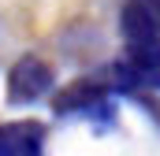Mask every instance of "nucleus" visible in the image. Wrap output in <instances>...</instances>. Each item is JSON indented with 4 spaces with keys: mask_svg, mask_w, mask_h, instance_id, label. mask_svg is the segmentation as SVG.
I'll use <instances>...</instances> for the list:
<instances>
[{
    "mask_svg": "<svg viewBox=\"0 0 160 156\" xmlns=\"http://www.w3.org/2000/svg\"><path fill=\"white\" fill-rule=\"evenodd\" d=\"M112 85L101 78H75L52 97V112L60 119H89L101 130L116 123V104H112Z\"/></svg>",
    "mask_w": 160,
    "mask_h": 156,
    "instance_id": "obj_1",
    "label": "nucleus"
},
{
    "mask_svg": "<svg viewBox=\"0 0 160 156\" xmlns=\"http://www.w3.org/2000/svg\"><path fill=\"white\" fill-rule=\"evenodd\" d=\"M145 85H153V89H160V71H157V75H149V78H145Z\"/></svg>",
    "mask_w": 160,
    "mask_h": 156,
    "instance_id": "obj_5",
    "label": "nucleus"
},
{
    "mask_svg": "<svg viewBox=\"0 0 160 156\" xmlns=\"http://www.w3.org/2000/svg\"><path fill=\"white\" fill-rule=\"evenodd\" d=\"M56 89V71L48 60H41L34 52L19 56L8 71V104L11 108H26V104H38L48 93Z\"/></svg>",
    "mask_w": 160,
    "mask_h": 156,
    "instance_id": "obj_2",
    "label": "nucleus"
},
{
    "mask_svg": "<svg viewBox=\"0 0 160 156\" xmlns=\"http://www.w3.org/2000/svg\"><path fill=\"white\" fill-rule=\"evenodd\" d=\"M153 11H157V19H160V0H153Z\"/></svg>",
    "mask_w": 160,
    "mask_h": 156,
    "instance_id": "obj_6",
    "label": "nucleus"
},
{
    "mask_svg": "<svg viewBox=\"0 0 160 156\" xmlns=\"http://www.w3.org/2000/svg\"><path fill=\"white\" fill-rule=\"evenodd\" d=\"M0 156H45V126L38 119L0 123Z\"/></svg>",
    "mask_w": 160,
    "mask_h": 156,
    "instance_id": "obj_4",
    "label": "nucleus"
},
{
    "mask_svg": "<svg viewBox=\"0 0 160 156\" xmlns=\"http://www.w3.org/2000/svg\"><path fill=\"white\" fill-rule=\"evenodd\" d=\"M119 34L127 48H142V45H160V19L149 0H127L119 11Z\"/></svg>",
    "mask_w": 160,
    "mask_h": 156,
    "instance_id": "obj_3",
    "label": "nucleus"
}]
</instances>
